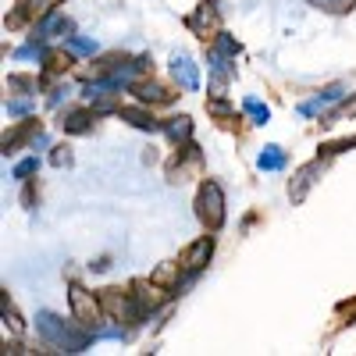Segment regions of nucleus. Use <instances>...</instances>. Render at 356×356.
Returning a JSON list of instances; mask_svg holds the SVG:
<instances>
[{
  "mask_svg": "<svg viewBox=\"0 0 356 356\" xmlns=\"http://www.w3.org/2000/svg\"><path fill=\"white\" fill-rule=\"evenodd\" d=\"M36 168H40V161H36V157H29V161H22V164L15 168V178H18V182H25V178L33 175Z\"/></svg>",
  "mask_w": 356,
  "mask_h": 356,
  "instance_id": "16",
  "label": "nucleus"
},
{
  "mask_svg": "<svg viewBox=\"0 0 356 356\" xmlns=\"http://www.w3.org/2000/svg\"><path fill=\"white\" fill-rule=\"evenodd\" d=\"M36 328L47 342H54L57 349H68V353H82L89 346V339H97L93 332H82V328H72V324L57 321L54 314H40L36 317Z\"/></svg>",
  "mask_w": 356,
  "mask_h": 356,
  "instance_id": "1",
  "label": "nucleus"
},
{
  "mask_svg": "<svg viewBox=\"0 0 356 356\" xmlns=\"http://www.w3.org/2000/svg\"><path fill=\"white\" fill-rule=\"evenodd\" d=\"M317 171H321V164H310V168H303L300 175H296V186H289V196H292V203H300V200L307 196V189L314 186V178H317Z\"/></svg>",
  "mask_w": 356,
  "mask_h": 356,
  "instance_id": "7",
  "label": "nucleus"
},
{
  "mask_svg": "<svg viewBox=\"0 0 356 356\" xmlns=\"http://www.w3.org/2000/svg\"><path fill=\"white\" fill-rule=\"evenodd\" d=\"M211 250H214V243H211V239H200V243H193V246L186 250V257H182V267L189 271V278L200 271V267H203L207 260H211Z\"/></svg>",
  "mask_w": 356,
  "mask_h": 356,
  "instance_id": "4",
  "label": "nucleus"
},
{
  "mask_svg": "<svg viewBox=\"0 0 356 356\" xmlns=\"http://www.w3.org/2000/svg\"><path fill=\"white\" fill-rule=\"evenodd\" d=\"M122 118H125V122H132L136 129H146V132H154V129H157L154 114H150V111H143V107H122Z\"/></svg>",
  "mask_w": 356,
  "mask_h": 356,
  "instance_id": "8",
  "label": "nucleus"
},
{
  "mask_svg": "<svg viewBox=\"0 0 356 356\" xmlns=\"http://www.w3.org/2000/svg\"><path fill=\"white\" fill-rule=\"evenodd\" d=\"M68 93H72V89H68V86H61V89H54V97H50V104L57 107V104H61V100H65Z\"/></svg>",
  "mask_w": 356,
  "mask_h": 356,
  "instance_id": "20",
  "label": "nucleus"
},
{
  "mask_svg": "<svg viewBox=\"0 0 356 356\" xmlns=\"http://www.w3.org/2000/svg\"><path fill=\"white\" fill-rule=\"evenodd\" d=\"M189 132H193L189 118H175V122H168V136L171 139H189Z\"/></svg>",
  "mask_w": 356,
  "mask_h": 356,
  "instance_id": "12",
  "label": "nucleus"
},
{
  "mask_svg": "<svg viewBox=\"0 0 356 356\" xmlns=\"http://www.w3.org/2000/svg\"><path fill=\"white\" fill-rule=\"evenodd\" d=\"M310 4H321V8H328V11H346L349 0H310Z\"/></svg>",
  "mask_w": 356,
  "mask_h": 356,
  "instance_id": "17",
  "label": "nucleus"
},
{
  "mask_svg": "<svg viewBox=\"0 0 356 356\" xmlns=\"http://www.w3.org/2000/svg\"><path fill=\"white\" fill-rule=\"evenodd\" d=\"M29 107H33L29 100H11V104H8V114H25Z\"/></svg>",
  "mask_w": 356,
  "mask_h": 356,
  "instance_id": "19",
  "label": "nucleus"
},
{
  "mask_svg": "<svg viewBox=\"0 0 356 356\" xmlns=\"http://www.w3.org/2000/svg\"><path fill=\"white\" fill-rule=\"evenodd\" d=\"M171 72H175V79H178V82H182L186 89H196V86H200V75H196V65L189 61V57H186V54H175V57H171Z\"/></svg>",
  "mask_w": 356,
  "mask_h": 356,
  "instance_id": "5",
  "label": "nucleus"
},
{
  "mask_svg": "<svg viewBox=\"0 0 356 356\" xmlns=\"http://www.w3.org/2000/svg\"><path fill=\"white\" fill-rule=\"evenodd\" d=\"M214 50L225 54V57H235V54H239V43H235L232 36H225V33H218L214 36Z\"/></svg>",
  "mask_w": 356,
  "mask_h": 356,
  "instance_id": "13",
  "label": "nucleus"
},
{
  "mask_svg": "<svg viewBox=\"0 0 356 356\" xmlns=\"http://www.w3.org/2000/svg\"><path fill=\"white\" fill-rule=\"evenodd\" d=\"M342 97H346V86H332V89H324V93H317L310 104H303L300 111H303V114H317V111H324L328 104H335V100H342Z\"/></svg>",
  "mask_w": 356,
  "mask_h": 356,
  "instance_id": "6",
  "label": "nucleus"
},
{
  "mask_svg": "<svg viewBox=\"0 0 356 356\" xmlns=\"http://www.w3.org/2000/svg\"><path fill=\"white\" fill-rule=\"evenodd\" d=\"M61 129H65V132H86V129H89V114H86V111H68V114H61Z\"/></svg>",
  "mask_w": 356,
  "mask_h": 356,
  "instance_id": "11",
  "label": "nucleus"
},
{
  "mask_svg": "<svg viewBox=\"0 0 356 356\" xmlns=\"http://www.w3.org/2000/svg\"><path fill=\"white\" fill-rule=\"evenodd\" d=\"M136 89H139V100H143V104H168V100H171V93H164L157 82H143V86H136Z\"/></svg>",
  "mask_w": 356,
  "mask_h": 356,
  "instance_id": "10",
  "label": "nucleus"
},
{
  "mask_svg": "<svg viewBox=\"0 0 356 356\" xmlns=\"http://www.w3.org/2000/svg\"><path fill=\"white\" fill-rule=\"evenodd\" d=\"M196 214H200V221H203L207 228H221V221H225V196H221V186L207 182V186L200 189V196H196Z\"/></svg>",
  "mask_w": 356,
  "mask_h": 356,
  "instance_id": "2",
  "label": "nucleus"
},
{
  "mask_svg": "<svg viewBox=\"0 0 356 356\" xmlns=\"http://www.w3.org/2000/svg\"><path fill=\"white\" fill-rule=\"evenodd\" d=\"M246 111H250V114H253V122H260V125H264V122H267V118H271V111H267V107H264V104H260V100H253V97H250V100H246Z\"/></svg>",
  "mask_w": 356,
  "mask_h": 356,
  "instance_id": "14",
  "label": "nucleus"
},
{
  "mask_svg": "<svg viewBox=\"0 0 356 356\" xmlns=\"http://www.w3.org/2000/svg\"><path fill=\"white\" fill-rule=\"evenodd\" d=\"M54 164H57V168H61V164H72V154L65 150V146H57V150H54Z\"/></svg>",
  "mask_w": 356,
  "mask_h": 356,
  "instance_id": "18",
  "label": "nucleus"
},
{
  "mask_svg": "<svg viewBox=\"0 0 356 356\" xmlns=\"http://www.w3.org/2000/svg\"><path fill=\"white\" fill-rule=\"evenodd\" d=\"M68 50H75V54H97V40H79V36H72V40H68Z\"/></svg>",
  "mask_w": 356,
  "mask_h": 356,
  "instance_id": "15",
  "label": "nucleus"
},
{
  "mask_svg": "<svg viewBox=\"0 0 356 356\" xmlns=\"http://www.w3.org/2000/svg\"><path fill=\"white\" fill-rule=\"evenodd\" d=\"M72 310H75V321H82V324H89V321H93L97 324V300H93V296H89L86 289H72Z\"/></svg>",
  "mask_w": 356,
  "mask_h": 356,
  "instance_id": "3",
  "label": "nucleus"
},
{
  "mask_svg": "<svg viewBox=\"0 0 356 356\" xmlns=\"http://www.w3.org/2000/svg\"><path fill=\"white\" fill-rule=\"evenodd\" d=\"M260 171H278L285 164V154H282V146H264V154L257 157Z\"/></svg>",
  "mask_w": 356,
  "mask_h": 356,
  "instance_id": "9",
  "label": "nucleus"
}]
</instances>
